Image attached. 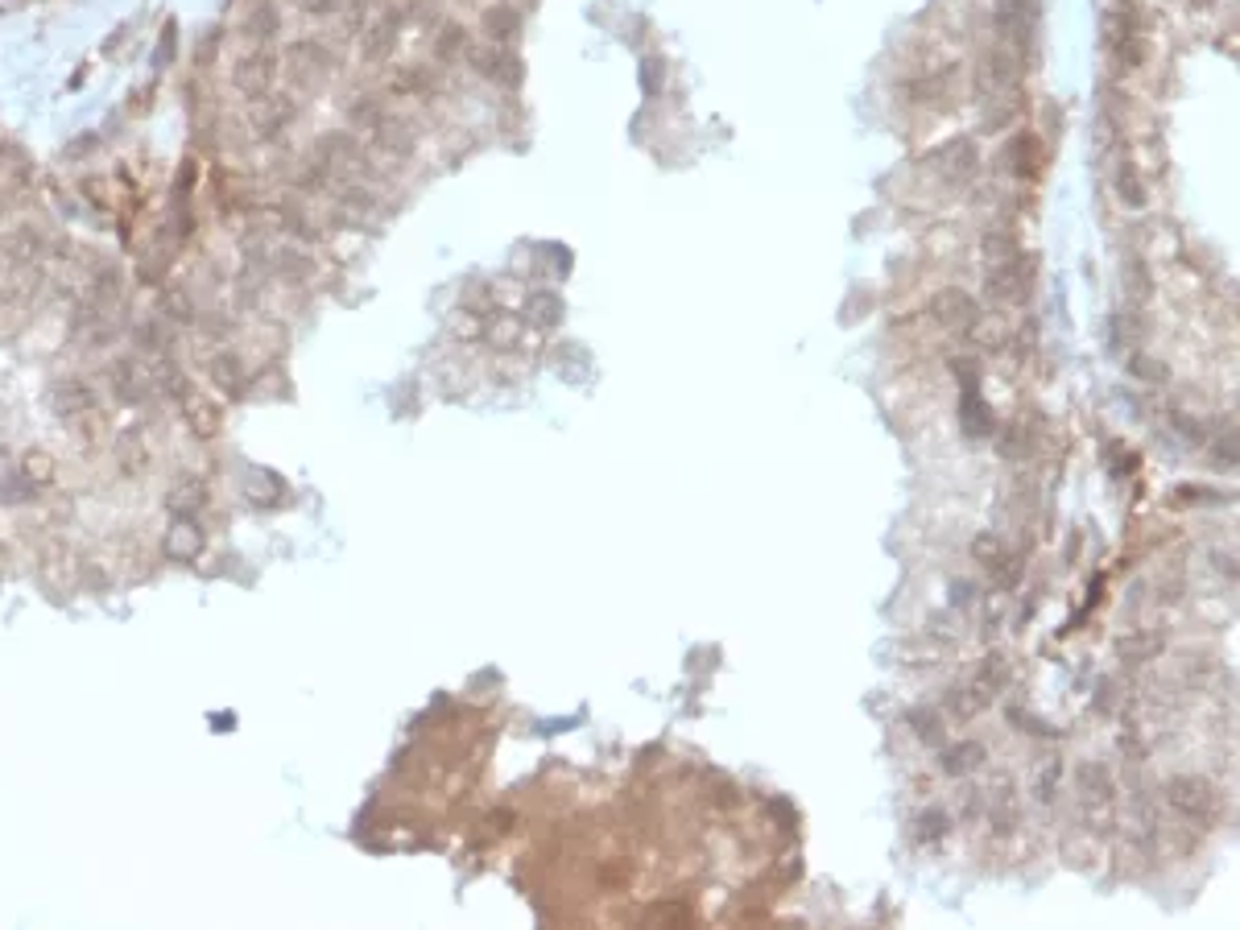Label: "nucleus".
<instances>
[{
    "instance_id": "f257e3e1",
    "label": "nucleus",
    "mask_w": 1240,
    "mask_h": 930,
    "mask_svg": "<svg viewBox=\"0 0 1240 930\" xmlns=\"http://www.w3.org/2000/svg\"><path fill=\"white\" fill-rule=\"evenodd\" d=\"M286 71L289 83H298V91H319L331 79V71H335V54L314 38L294 41L286 50Z\"/></svg>"
},
{
    "instance_id": "f03ea898",
    "label": "nucleus",
    "mask_w": 1240,
    "mask_h": 930,
    "mask_svg": "<svg viewBox=\"0 0 1240 930\" xmlns=\"http://www.w3.org/2000/svg\"><path fill=\"white\" fill-rule=\"evenodd\" d=\"M232 83H236V91L248 96V100L269 96V91H273V83H277V59H273V50H269V46H252V50H245L240 59L232 62Z\"/></svg>"
},
{
    "instance_id": "7ed1b4c3",
    "label": "nucleus",
    "mask_w": 1240,
    "mask_h": 930,
    "mask_svg": "<svg viewBox=\"0 0 1240 930\" xmlns=\"http://www.w3.org/2000/svg\"><path fill=\"white\" fill-rule=\"evenodd\" d=\"M103 376H108V389L116 393V401H124V406H141L145 397H153L149 369L141 360H133V356H116Z\"/></svg>"
},
{
    "instance_id": "20e7f679",
    "label": "nucleus",
    "mask_w": 1240,
    "mask_h": 930,
    "mask_svg": "<svg viewBox=\"0 0 1240 930\" xmlns=\"http://www.w3.org/2000/svg\"><path fill=\"white\" fill-rule=\"evenodd\" d=\"M46 401H50V410L59 413V418L75 422V418L96 410V389H91L83 376H59V381L46 389Z\"/></svg>"
},
{
    "instance_id": "39448f33",
    "label": "nucleus",
    "mask_w": 1240,
    "mask_h": 930,
    "mask_svg": "<svg viewBox=\"0 0 1240 930\" xmlns=\"http://www.w3.org/2000/svg\"><path fill=\"white\" fill-rule=\"evenodd\" d=\"M178 410H183L186 426H190L195 438H215V434L224 431V410H220L207 393L190 389V385H186L183 397H178Z\"/></svg>"
},
{
    "instance_id": "423d86ee",
    "label": "nucleus",
    "mask_w": 1240,
    "mask_h": 930,
    "mask_svg": "<svg viewBox=\"0 0 1240 930\" xmlns=\"http://www.w3.org/2000/svg\"><path fill=\"white\" fill-rule=\"evenodd\" d=\"M162 555L170 558V562H195V558L203 555V530H199L195 517H174V525L165 530Z\"/></svg>"
},
{
    "instance_id": "0eeeda50",
    "label": "nucleus",
    "mask_w": 1240,
    "mask_h": 930,
    "mask_svg": "<svg viewBox=\"0 0 1240 930\" xmlns=\"http://www.w3.org/2000/svg\"><path fill=\"white\" fill-rule=\"evenodd\" d=\"M207 376H211L215 389L227 393V397H245L248 393V364H245V356H236V351H215L211 364H207Z\"/></svg>"
},
{
    "instance_id": "6e6552de",
    "label": "nucleus",
    "mask_w": 1240,
    "mask_h": 930,
    "mask_svg": "<svg viewBox=\"0 0 1240 930\" xmlns=\"http://www.w3.org/2000/svg\"><path fill=\"white\" fill-rule=\"evenodd\" d=\"M413 141H418V137L410 133V124L389 116V112H385L381 124L372 128V145H376V149H385V153H393V158H410Z\"/></svg>"
},
{
    "instance_id": "1a4fd4ad",
    "label": "nucleus",
    "mask_w": 1240,
    "mask_h": 930,
    "mask_svg": "<svg viewBox=\"0 0 1240 930\" xmlns=\"http://www.w3.org/2000/svg\"><path fill=\"white\" fill-rule=\"evenodd\" d=\"M240 34H245V38H252V41H261V46L282 34V17H277L273 0H252L248 17L240 21Z\"/></svg>"
},
{
    "instance_id": "9d476101",
    "label": "nucleus",
    "mask_w": 1240,
    "mask_h": 930,
    "mask_svg": "<svg viewBox=\"0 0 1240 930\" xmlns=\"http://www.w3.org/2000/svg\"><path fill=\"white\" fill-rule=\"evenodd\" d=\"M393 50H397V17L376 21L364 34V41H360V59L364 62H385Z\"/></svg>"
},
{
    "instance_id": "9b49d317",
    "label": "nucleus",
    "mask_w": 1240,
    "mask_h": 930,
    "mask_svg": "<svg viewBox=\"0 0 1240 930\" xmlns=\"http://www.w3.org/2000/svg\"><path fill=\"white\" fill-rule=\"evenodd\" d=\"M112 455H116V463H121L124 472H145V463H149V451H145V438L141 431H121L116 438H112Z\"/></svg>"
},
{
    "instance_id": "f8f14e48",
    "label": "nucleus",
    "mask_w": 1240,
    "mask_h": 930,
    "mask_svg": "<svg viewBox=\"0 0 1240 930\" xmlns=\"http://www.w3.org/2000/svg\"><path fill=\"white\" fill-rule=\"evenodd\" d=\"M273 261H277V277H282V282H289V286H294V282H307L310 273H314V257H310V252H302V248H277V252H273Z\"/></svg>"
},
{
    "instance_id": "ddd939ff",
    "label": "nucleus",
    "mask_w": 1240,
    "mask_h": 930,
    "mask_svg": "<svg viewBox=\"0 0 1240 930\" xmlns=\"http://www.w3.org/2000/svg\"><path fill=\"white\" fill-rule=\"evenodd\" d=\"M21 480H29L34 488H46V484H54L59 480V463H54V455L50 451H25L17 463Z\"/></svg>"
},
{
    "instance_id": "4468645a",
    "label": "nucleus",
    "mask_w": 1240,
    "mask_h": 930,
    "mask_svg": "<svg viewBox=\"0 0 1240 930\" xmlns=\"http://www.w3.org/2000/svg\"><path fill=\"white\" fill-rule=\"evenodd\" d=\"M934 319H943L947 327H971V323H976V307H971L964 294H939Z\"/></svg>"
},
{
    "instance_id": "2eb2a0df",
    "label": "nucleus",
    "mask_w": 1240,
    "mask_h": 930,
    "mask_svg": "<svg viewBox=\"0 0 1240 930\" xmlns=\"http://www.w3.org/2000/svg\"><path fill=\"white\" fill-rule=\"evenodd\" d=\"M203 500H207L203 484H199V480H190V484H178L174 493L165 496V513L170 517H195L199 509H203Z\"/></svg>"
},
{
    "instance_id": "dca6fc26",
    "label": "nucleus",
    "mask_w": 1240,
    "mask_h": 930,
    "mask_svg": "<svg viewBox=\"0 0 1240 930\" xmlns=\"http://www.w3.org/2000/svg\"><path fill=\"white\" fill-rule=\"evenodd\" d=\"M162 319L165 323H183V327H190V323L199 319V307H195V298H190L186 289H165L162 294Z\"/></svg>"
},
{
    "instance_id": "f3484780",
    "label": "nucleus",
    "mask_w": 1240,
    "mask_h": 930,
    "mask_svg": "<svg viewBox=\"0 0 1240 930\" xmlns=\"http://www.w3.org/2000/svg\"><path fill=\"white\" fill-rule=\"evenodd\" d=\"M1170 803H1175L1178 810H1187V815H1207V810H1212V794L1199 782H1178L1170 785Z\"/></svg>"
},
{
    "instance_id": "a211bd4d",
    "label": "nucleus",
    "mask_w": 1240,
    "mask_h": 930,
    "mask_svg": "<svg viewBox=\"0 0 1240 930\" xmlns=\"http://www.w3.org/2000/svg\"><path fill=\"white\" fill-rule=\"evenodd\" d=\"M381 116H385V103L376 100V96H364L360 103L348 108V121L356 124V128H364V133H372V128L381 124Z\"/></svg>"
},
{
    "instance_id": "6ab92c4d",
    "label": "nucleus",
    "mask_w": 1240,
    "mask_h": 930,
    "mask_svg": "<svg viewBox=\"0 0 1240 930\" xmlns=\"http://www.w3.org/2000/svg\"><path fill=\"white\" fill-rule=\"evenodd\" d=\"M914 723H922V728H918V736H922V741H939V736H943L934 716H914Z\"/></svg>"
}]
</instances>
